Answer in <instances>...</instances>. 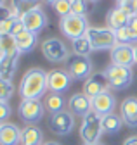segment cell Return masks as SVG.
<instances>
[{"instance_id": "cell-1", "label": "cell", "mask_w": 137, "mask_h": 145, "mask_svg": "<svg viewBox=\"0 0 137 145\" xmlns=\"http://www.w3.org/2000/svg\"><path fill=\"white\" fill-rule=\"evenodd\" d=\"M49 90V72L40 67H31L24 72L19 83V97L21 99H37L45 97Z\"/></svg>"}, {"instance_id": "cell-2", "label": "cell", "mask_w": 137, "mask_h": 145, "mask_svg": "<svg viewBox=\"0 0 137 145\" xmlns=\"http://www.w3.org/2000/svg\"><path fill=\"white\" fill-rule=\"evenodd\" d=\"M101 135H102V116H99L96 111H90L85 118H82L80 138L83 140V145H92L99 143Z\"/></svg>"}, {"instance_id": "cell-3", "label": "cell", "mask_w": 137, "mask_h": 145, "mask_svg": "<svg viewBox=\"0 0 137 145\" xmlns=\"http://www.w3.org/2000/svg\"><path fill=\"white\" fill-rule=\"evenodd\" d=\"M89 28L90 26L87 23V17H82V16H76V14H68V16L61 17V21H59L61 33L71 42L85 36V33H87Z\"/></svg>"}, {"instance_id": "cell-4", "label": "cell", "mask_w": 137, "mask_h": 145, "mask_svg": "<svg viewBox=\"0 0 137 145\" xmlns=\"http://www.w3.org/2000/svg\"><path fill=\"white\" fill-rule=\"evenodd\" d=\"M106 78H108V88L115 90V92H122V90L128 88L134 81V71L132 67H123L111 64L106 67Z\"/></svg>"}, {"instance_id": "cell-5", "label": "cell", "mask_w": 137, "mask_h": 145, "mask_svg": "<svg viewBox=\"0 0 137 145\" xmlns=\"http://www.w3.org/2000/svg\"><path fill=\"white\" fill-rule=\"evenodd\" d=\"M45 105L42 100H37V99H21L19 105H18V114L21 118L23 123H26L28 126L31 124H37L43 119V114H45Z\"/></svg>"}, {"instance_id": "cell-6", "label": "cell", "mask_w": 137, "mask_h": 145, "mask_svg": "<svg viewBox=\"0 0 137 145\" xmlns=\"http://www.w3.org/2000/svg\"><path fill=\"white\" fill-rule=\"evenodd\" d=\"M42 54H43V57L52 64L68 62L71 57L70 48H68V45L61 38H47L42 43Z\"/></svg>"}, {"instance_id": "cell-7", "label": "cell", "mask_w": 137, "mask_h": 145, "mask_svg": "<svg viewBox=\"0 0 137 145\" xmlns=\"http://www.w3.org/2000/svg\"><path fill=\"white\" fill-rule=\"evenodd\" d=\"M66 72L76 81H85L94 74V62L89 56H71L66 64Z\"/></svg>"}, {"instance_id": "cell-8", "label": "cell", "mask_w": 137, "mask_h": 145, "mask_svg": "<svg viewBox=\"0 0 137 145\" xmlns=\"http://www.w3.org/2000/svg\"><path fill=\"white\" fill-rule=\"evenodd\" d=\"M85 36L89 38L94 50H111L118 45L115 29L111 28H89Z\"/></svg>"}, {"instance_id": "cell-9", "label": "cell", "mask_w": 137, "mask_h": 145, "mask_svg": "<svg viewBox=\"0 0 137 145\" xmlns=\"http://www.w3.org/2000/svg\"><path fill=\"white\" fill-rule=\"evenodd\" d=\"M21 21L24 23L26 29H30V31H33V33L38 35L43 28H47V24H49V17H47L45 10L42 9V5L37 4V5L28 7V9L23 12Z\"/></svg>"}, {"instance_id": "cell-10", "label": "cell", "mask_w": 137, "mask_h": 145, "mask_svg": "<svg viewBox=\"0 0 137 145\" xmlns=\"http://www.w3.org/2000/svg\"><path fill=\"white\" fill-rule=\"evenodd\" d=\"M49 128L54 135H59V137L70 135L75 128V114L71 111H61L56 114H50Z\"/></svg>"}, {"instance_id": "cell-11", "label": "cell", "mask_w": 137, "mask_h": 145, "mask_svg": "<svg viewBox=\"0 0 137 145\" xmlns=\"http://www.w3.org/2000/svg\"><path fill=\"white\" fill-rule=\"evenodd\" d=\"M73 85V78L63 69H54L49 72V90L50 93H66Z\"/></svg>"}, {"instance_id": "cell-12", "label": "cell", "mask_w": 137, "mask_h": 145, "mask_svg": "<svg viewBox=\"0 0 137 145\" xmlns=\"http://www.w3.org/2000/svg\"><path fill=\"white\" fill-rule=\"evenodd\" d=\"M109 57H111V64L116 66H123V67H132L135 64V52H134V45H116L109 50Z\"/></svg>"}, {"instance_id": "cell-13", "label": "cell", "mask_w": 137, "mask_h": 145, "mask_svg": "<svg viewBox=\"0 0 137 145\" xmlns=\"http://www.w3.org/2000/svg\"><path fill=\"white\" fill-rule=\"evenodd\" d=\"M104 90H108V78H106V72H94V74L85 80L83 83V93L87 95L90 100L94 97H97L101 92H104Z\"/></svg>"}, {"instance_id": "cell-14", "label": "cell", "mask_w": 137, "mask_h": 145, "mask_svg": "<svg viewBox=\"0 0 137 145\" xmlns=\"http://www.w3.org/2000/svg\"><path fill=\"white\" fill-rule=\"evenodd\" d=\"M115 105H116V99L109 90H104V92H101L97 97L92 99V111H96L99 116L111 114L115 111Z\"/></svg>"}, {"instance_id": "cell-15", "label": "cell", "mask_w": 137, "mask_h": 145, "mask_svg": "<svg viewBox=\"0 0 137 145\" xmlns=\"http://www.w3.org/2000/svg\"><path fill=\"white\" fill-rule=\"evenodd\" d=\"M68 109H70L75 116L85 118L92 111V100L85 95L83 92L82 93H75V95L70 97V100H68Z\"/></svg>"}, {"instance_id": "cell-16", "label": "cell", "mask_w": 137, "mask_h": 145, "mask_svg": "<svg viewBox=\"0 0 137 145\" xmlns=\"http://www.w3.org/2000/svg\"><path fill=\"white\" fill-rule=\"evenodd\" d=\"M120 116L128 128H137V99L127 97L120 105Z\"/></svg>"}, {"instance_id": "cell-17", "label": "cell", "mask_w": 137, "mask_h": 145, "mask_svg": "<svg viewBox=\"0 0 137 145\" xmlns=\"http://www.w3.org/2000/svg\"><path fill=\"white\" fill-rule=\"evenodd\" d=\"M21 131L18 124L14 123H2L0 124V145H19L21 143Z\"/></svg>"}, {"instance_id": "cell-18", "label": "cell", "mask_w": 137, "mask_h": 145, "mask_svg": "<svg viewBox=\"0 0 137 145\" xmlns=\"http://www.w3.org/2000/svg\"><path fill=\"white\" fill-rule=\"evenodd\" d=\"M18 64H19V54L0 57V80L12 81L16 76V71H18Z\"/></svg>"}, {"instance_id": "cell-19", "label": "cell", "mask_w": 137, "mask_h": 145, "mask_svg": "<svg viewBox=\"0 0 137 145\" xmlns=\"http://www.w3.org/2000/svg\"><path fill=\"white\" fill-rule=\"evenodd\" d=\"M16 43H18V52L19 54H28L38 43V35L33 33L30 29H24L23 33H19L16 36Z\"/></svg>"}, {"instance_id": "cell-20", "label": "cell", "mask_w": 137, "mask_h": 145, "mask_svg": "<svg viewBox=\"0 0 137 145\" xmlns=\"http://www.w3.org/2000/svg\"><path fill=\"white\" fill-rule=\"evenodd\" d=\"M130 17H132V16H128L125 10H122L120 7H115V9H111V10L108 12V16H106V24H108V28H111V29H118V28L127 26L128 21H130Z\"/></svg>"}, {"instance_id": "cell-21", "label": "cell", "mask_w": 137, "mask_h": 145, "mask_svg": "<svg viewBox=\"0 0 137 145\" xmlns=\"http://www.w3.org/2000/svg\"><path fill=\"white\" fill-rule=\"evenodd\" d=\"M43 143V131L38 126L31 124L21 131V145H42Z\"/></svg>"}, {"instance_id": "cell-22", "label": "cell", "mask_w": 137, "mask_h": 145, "mask_svg": "<svg viewBox=\"0 0 137 145\" xmlns=\"http://www.w3.org/2000/svg\"><path fill=\"white\" fill-rule=\"evenodd\" d=\"M123 119L122 116H118L115 112L111 114H106V116H102V133H108V135H115L118 133L120 130L123 128Z\"/></svg>"}, {"instance_id": "cell-23", "label": "cell", "mask_w": 137, "mask_h": 145, "mask_svg": "<svg viewBox=\"0 0 137 145\" xmlns=\"http://www.w3.org/2000/svg\"><path fill=\"white\" fill-rule=\"evenodd\" d=\"M18 52V43H16L14 35H2L0 33V57L2 56H12Z\"/></svg>"}, {"instance_id": "cell-24", "label": "cell", "mask_w": 137, "mask_h": 145, "mask_svg": "<svg viewBox=\"0 0 137 145\" xmlns=\"http://www.w3.org/2000/svg\"><path fill=\"white\" fill-rule=\"evenodd\" d=\"M64 99L59 95V93H49L43 100V105H45V111L50 112V114H56V112H61L64 111Z\"/></svg>"}, {"instance_id": "cell-25", "label": "cell", "mask_w": 137, "mask_h": 145, "mask_svg": "<svg viewBox=\"0 0 137 145\" xmlns=\"http://www.w3.org/2000/svg\"><path fill=\"white\" fill-rule=\"evenodd\" d=\"M71 48H73V54L75 56H90V52H94L90 42L87 36H82V38H76L71 42Z\"/></svg>"}, {"instance_id": "cell-26", "label": "cell", "mask_w": 137, "mask_h": 145, "mask_svg": "<svg viewBox=\"0 0 137 145\" xmlns=\"http://www.w3.org/2000/svg\"><path fill=\"white\" fill-rule=\"evenodd\" d=\"M14 92H16V88H14L12 81L0 80V100H2V102H9L12 99Z\"/></svg>"}, {"instance_id": "cell-27", "label": "cell", "mask_w": 137, "mask_h": 145, "mask_svg": "<svg viewBox=\"0 0 137 145\" xmlns=\"http://www.w3.org/2000/svg\"><path fill=\"white\" fill-rule=\"evenodd\" d=\"M115 36H116V42L120 45H128L130 42H134V38H132V35H130V31H128L127 26L115 29Z\"/></svg>"}, {"instance_id": "cell-28", "label": "cell", "mask_w": 137, "mask_h": 145, "mask_svg": "<svg viewBox=\"0 0 137 145\" xmlns=\"http://www.w3.org/2000/svg\"><path fill=\"white\" fill-rule=\"evenodd\" d=\"M52 7H54L56 14L61 16V17H64V16H68V14H71V2H70V0H57V2H56Z\"/></svg>"}, {"instance_id": "cell-29", "label": "cell", "mask_w": 137, "mask_h": 145, "mask_svg": "<svg viewBox=\"0 0 137 145\" xmlns=\"http://www.w3.org/2000/svg\"><path fill=\"white\" fill-rule=\"evenodd\" d=\"M87 10H89L87 0H71V14H76V16L85 17Z\"/></svg>"}, {"instance_id": "cell-30", "label": "cell", "mask_w": 137, "mask_h": 145, "mask_svg": "<svg viewBox=\"0 0 137 145\" xmlns=\"http://www.w3.org/2000/svg\"><path fill=\"white\" fill-rule=\"evenodd\" d=\"M11 114H12V107L9 105V102H2V100H0V124L7 123Z\"/></svg>"}, {"instance_id": "cell-31", "label": "cell", "mask_w": 137, "mask_h": 145, "mask_svg": "<svg viewBox=\"0 0 137 145\" xmlns=\"http://www.w3.org/2000/svg\"><path fill=\"white\" fill-rule=\"evenodd\" d=\"M118 7L125 10L128 16H134L135 12V0H118Z\"/></svg>"}, {"instance_id": "cell-32", "label": "cell", "mask_w": 137, "mask_h": 145, "mask_svg": "<svg viewBox=\"0 0 137 145\" xmlns=\"http://www.w3.org/2000/svg\"><path fill=\"white\" fill-rule=\"evenodd\" d=\"M18 17H11V19H5L0 23V33L2 35H12V28H14V23Z\"/></svg>"}, {"instance_id": "cell-33", "label": "cell", "mask_w": 137, "mask_h": 145, "mask_svg": "<svg viewBox=\"0 0 137 145\" xmlns=\"http://www.w3.org/2000/svg\"><path fill=\"white\" fill-rule=\"evenodd\" d=\"M127 28H128V31H130V35H132L134 42H137V16H132V17H130Z\"/></svg>"}, {"instance_id": "cell-34", "label": "cell", "mask_w": 137, "mask_h": 145, "mask_svg": "<svg viewBox=\"0 0 137 145\" xmlns=\"http://www.w3.org/2000/svg\"><path fill=\"white\" fill-rule=\"evenodd\" d=\"M11 17H14L12 9L7 7V5H0V23L5 21V19H11Z\"/></svg>"}, {"instance_id": "cell-35", "label": "cell", "mask_w": 137, "mask_h": 145, "mask_svg": "<svg viewBox=\"0 0 137 145\" xmlns=\"http://www.w3.org/2000/svg\"><path fill=\"white\" fill-rule=\"evenodd\" d=\"M24 29H26L24 23L21 21V17H18V19H16V23H14V28H12V35H14V36H18V35L23 33Z\"/></svg>"}, {"instance_id": "cell-36", "label": "cell", "mask_w": 137, "mask_h": 145, "mask_svg": "<svg viewBox=\"0 0 137 145\" xmlns=\"http://www.w3.org/2000/svg\"><path fill=\"white\" fill-rule=\"evenodd\" d=\"M123 145H137V137H128L123 142Z\"/></svg>"}, {"instance_id": "cell-37", "label": "cell", "mask_w": 137, "mask_h": 145, "mask_svg": "<svg viewBox=\"0 0 137 145\" xmlns=\"http://www.w3.org/2000/svg\"><path fill=\"white\" fill-rule=\"evenodd\" d=\"M42 2H43V4H50V5H54L57 0H42Z\"/></svg>"}, {"instance_id": "cell-38", "label": "cell", "mask_w": 137, "mask_h": 145, "mask_svg": "<svg viewBox=\"0 0 137 145\" xmlns=\"http://www.w3.org/2000/svg\"><path fill=\"white\" fill-rule=\"evenodd\" d=\"M43 145H61V143H57V142H45Z\"/></svg>"}, {"instance_id": "cell-39", "label": "cell", "mask_w": 137, "mask_h": 145, "mask_svg": "<svg viewBox=\"0 0 137 145\" xmlns=\"http://www.w3.org/2000/svg\"><path fill=\"white\" fill-rule=\"evenodd\" d=\"M134 52H135V64H137V43L134 45Z\"/></svg>"}, {"instance_id": "cell-40", "label": "cell", "mask_w": 137, "mask_h": 145, "mask_svg": "<svg viewBox=\"0 0 137 145\" xmlns=\"http://www.w3.org/2000/svg\"><path fill=\"white\" fill-rule=\"evenodd\" d=\"M23 2H26V4H33V2H37V0H23Z\"/></svg>"}, {"instance_id": "cell-41", "label": "cell", "mask_w": 137, "mask_h": 145, "mask_svg": "<svg viewBox=\"0 0 137 145\" xmlns=\"http://www.w3.org/2000/svg\"><path fill=\"white\" fill-rule=\"evenodd\" d=\"M134 16H137V0H135V12H134Z\"/></svg>"}, {"instance_id": "cell-42", "label": "cell", "mask_w": 137, "mask_h": 145, "mask_svg": "<svg viewBox=\"0 0 137 145\" xmlns=\"http://www.w3.org/2000/svg\"><path fill=\"white\" fill-rule=\"evenodd\" d=\"M0 5H5V0H0Z\"/></svg>"}, {"instance_id": "cell-43", "label": "cell", "mask_w": 137, "mask_h": 145, "mask_svg": "<svg viewBox=\"0 0 137 145\" xmlns=\"http://www.w3.org/2000/svg\"><path fill=\"white\" fill-rule=\"evenodd\" d=\"M92 145H104V143H101V142H99V143H92Z\"/></svg>"}, {"instance_id": "cell-44", "label": "cell", "mask_w": 137, "mask_h": 145, "mask_svg": "<svg viewBox=\"0 0 137 145\" xmlns=\"http://www.w3.org/2000/svg\"><path fill=\"white\" fill-rule=\"evenodd\" d=\"M87 2H99V0H87Z\"/></svg>"}, {"instance_id": "cell-45", "label": "cell", "mask_w": 137, "mask_h": 145, "mask_svg": "<svg viewBox=\"0 0 137 145\" xmlns=\"http://www.w3.org/2000/svg\"><path fill=\"white\" fill-rule=\"evenodd\" d=\"M70 2H71V0H70Z\"/></svg>"}]
</instances>
